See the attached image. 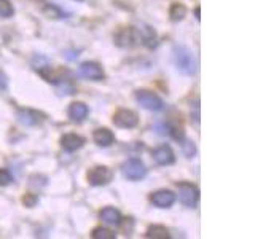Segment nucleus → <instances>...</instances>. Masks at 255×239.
Returning a JSON list of instances; mask_svg holds the SVG:
<instances>
[{"label": "nucleus", "mask_w": 255, "mask_h": 239, "mask_svg": "<svg viewBox=\"0 0 255 239\" xmlns=\"http://www.w3.org/2000/svg\"><path fill=\"white\" fill-rule=\"evenodd\" d=\"M172 56H174V62L177 69L180 72L187 75H193L195 74V58H193V53L190 50H187L185 46H174V51H172Z\"/></svg>", "instance_id": "nucleus-1"}, {"label": "nucleus", "mask_w": 255, "mask_h": 239, "mask_svg": "<svg viewBox=\"0 0 255 239\" xmlns=\"http://www.w3.org/2000/svg\"><path fill=\"white\" fill-rule=\"evenodd\" d=\"M122 174L128 180H140L145 177L147 167L139 158H129L122 166Z\"/></svg>", "instance_id": "nucleus-2"}, {"label": "nucleus", "mask_w": 255, "mask_h": 239, "mask_svg": "<svg viewBox=\"0 0 255 239\" xmlns=\"http://www.w3.org/2000/svg\"><path fill=\"white\" fill-rule=\"evenodd\" d=\"M135 101H137L143 109H147L150 112H159V110H163V106H164L161 98L148 90L135 91Z\"/></svg>", "instance_id": "nucleus-3"}, {"label": "nucleus", "mask_w": 255, "mask_h": 239, "mask_svg": "<svg viewBox=\"0 0 255 239\" xmlns=\"http://www.w3.org/2000/svg\"><path fill=\"white\" fill-rule=\"evenodd\" d=\"M115 126L123 127V129H132V127L137 126L139 123V117L135 112L129 110V109H120L114 114V118H112Z\"/></svg>", "instance_id": "nucleus-4"}, {"label": "nucleus", "mask_w": 255, "mask_h": 239, "mask_svg": "<svg viewBox=\"0 0 255 239\" xmlns=\"http://www.w3.org/2000/svg\"><path fill=\"white\" fill-rule=\"evenodd\" d=\"M86 179H88V183L93 187L107 185V183L112 180V171L107 166H94L88 171Z\"/></svg>", "instance_id": "nucleus-5"}, {"label": "nucleus", "mask_w": 255, "mask_h": 239, "mask_svg": "<svg viewBox=\"0 0 255 239\" xmlns=\"http://www.w3.org/2000/svg\"><path fill=\"white\" fill-rule=\"evenodd\" d=\"M115 43L118 46H123V48H131V46H135L139 42H140V37H139V30L135 27H123L120 29L115 37Z\"/></svg>", "instance_id": "nucleus-6"}, {"label": "nucleus", "mask_w": 255, "mask_h": 239, "mask_svg": "<svg viewBox=\"0 0 255 239\" xmlns=\"http://www.w3.org/2000/svg\"><path fill=\"white\" fill-rule=\"evenodd\" d=\"M177 188H179L180 203L188 207H195L199 199V190L193 185V183H188V182L177 183Z\"/></svg>", "instance_id": "nucleus-7"}, {"label": "nucleus", "mask_w": 255, "mask_h": 239, "mask_svg": "<svg viewBox=\"0 0 255 239\" xmlns=\"http://www.w3.org/2000/svg\"><path fill=\"white\" fill-rule=\"evenodd\" d=\"M78 72L82 77H85L88 80H93V82H101V80H104V77H106L102 67L98 62H93V61H86L83 64H80Z\"/></svg>", "instance_id": "nucleus-8"}, {"label": "nucleus", "mask_w": 255, "mask_h": 239, "mask_svg": "<svg viewBox=\"0 0 255 239\" xmlns=\"http://www.w3.org/2000/svg\"><path fill=\"white\" fill-rule=\"evenodd\" d=\"M150 203L159 207V209H167V207H171L175 203V195L171 190H159V191H155V193H151Z\"/></svg>", "instance_id": "nucleus-9"}, {"label": "nucleus", "mask_w": 255, "mask_h": 239, "mask_svg": "<svg viewBox=\"0 0 255 239\" xmlns=\"http://www.w3.org/2000/svg\"><path fill=\"white\" fill-rule=\"evenodd\" d=\"M151 156H153L155 163H158L159 166H169L175 161L174 151L169 145H161V147L155 148Z\"/></svg>", "instance_id": "nucleus-10"}, {"label": "nucleus", "mask_w": 255, "mask_h": 239, "mask_svg": "<svg viewBox=\"0 0 255 239\" xmlns=\"http://www.w3.org/2000/svg\"><path fill=\"white\" fill-rule=\"evenodd\" d=\"M85 145V137L78 134H64L61 137V147L66 151H77Z\"/></svg>", "instance_id": "nucleus-11"}, {"label": "nucleus", "mask_w": 255, "mask_h": 239, "mask_svg": "<svg viewBox=\"0 0 255 239\" xmlns=\"http://www.w3.org/2000/svg\"><path fill=\"white\" fill-rule=\"evenodd\" d=\"M67 115L72 121H83V120L88 117V106L83 102H72L69 106V110H67Z\"/></svg>", "instance_id": "nucleus-12"}, {"label": "nucleus", "mask_w": 255, "mask_h": 239, "mask_svg": "<svg viewBox=\"0 0 255 239\" xmlns=\"http://www.w3.org/2000/svg\"><path fill=\"white\" fill-rule=\"evenodd\" d=\"M93 140L98 143L99 147H110L115 142V135L107 127H99L93 134Z\"/></svg>", "instance_id": "nucleus-13"}, {"label": "nucleus", "mask_w": 255, "mask_h": 239, "mask_svg": "<svg viewBox=\"0 0 255 239\" xmlns=\"http://www.w3.org/2000/svg\"><path fill=\"white\" fill-rule=\"evenodd\" d=\"M42 117H43L42 114H38V112H35V110H29V109L18 112L19 121L26 126H35L38 123H42V120H43Z\"/></svg>", "instance_id": "nucleus-14"}, {"label": "nucleus", "mask_w": 255, "mask_h": 239, "mask_svg": "<svg viewBox=\"0 0 255 239\" xmlns=\"http://www.w3.org/2000/svg\"><path fill=\"white\" fill-rule=\"evenodd\" d=\"M99 217L102 222L109 223V225H120L122 223V214L114 209V207H104L99 212Z\"/></svg>", "instance_id": "nucleus-15"}, {"label": "nucleus", "mask_w": 255, "mask_h": 239, "mask_svg": "<svg viewBox=\"0 0 255 239\" xmlns=\"http://www.w3.org/2000/svg\"><path fill=\"white\" fill-rule=\"evenodd\" d=\"M147 238H153V239H167L169 238V231H167L166 227L163 225H151L147 233H145Z\"/></svg>", "instance_id": "nucleus-16"}, {"label": "nucleus", "mask_w": 255, "mask_h": 239, "mask_svg": "<svg viewBox=\"0 0 255 239\" xmlns=\"http://www.w3.org/2000/svg\"><path fill=\"white\" fill-rule=\"evenodd\" d=\"M185 14H187L185 5H182V3H172L171 5V8H169V18H171V21L179 22V21H182L183 18H185Z\"/></svg>", "instance_id": "nucleus-17"}, {"label": "nucleus", "mask_w": 255, "mask_h": 239, "mask_svg": "<svg viewBox=\"0 0 255 239\" xmlns=\"http://www.w3.org/2000/svg\"><path fill=\"white\" fill-rule=\"evenodd\" d=\"M43 14L48 16V18H53V19H61V18H64L62 10H61L58 5H54V3H46L43 6Z\"/></svg>", "instance_id": "nucleus-18"}, {"label": "nucleus", "mask_w": 255, "mask_h": 239, "mask_svg": "<svg viewBox=\"0 0 255 239\" xmlns=\"http://www.w3.org/2000/svg\"><path fill=\"white\" fill-rule=\"evenodd\" d=\"M91 238L93 239H115V233L114 231H110L109 228H102V227H98L93 230L91 233Z\"/></svg>", "instance_id": "nucleus-19"}, {"label": "nucleus", "mask_w": 255, "mask_h": 239, "mask_svg": "<svg viewBox=\"0 0 255 239\" xmlns=\"http://www.w3.org/2000/svg\"><path fill=\"white\" fill-rule=\"evenodd\" d=\"M14 14V8L10 0H0V18L6 19Z\"/></svg>", "instance_id": "nucleus-20"}, {"label": "nucleus", "mask_w": 255, "mask_h": 239, "mask_svg": "<svg viewBox=\"0 0 255 239\" xmlns=\"http://www.w3.org/2000/svg\"><path fill=\"white\" fill-rule=\"evenodd\" d=\"M13 182L11 174L8 172L6 169H0V187H5V185H10Z\"/></svg>", "instance_id": "nucleus-21"}, {"label": "nucleus", "mask_w": 255, "mask_h": 239, "mask_svg": "<svg viewBox=\"0 0 255 239\" xmlns=\"http://www.w3.org/2000/svg\"><path fill=\"white\" fill-rule=\"evenodd\" d=\"M38 203V198L35 195H32V193H26L22 196V204L26 206V207H34L35 204Z\"/></svg>", "instance_id": "nucleus-22"}, {"label": "nucleus", "mask_w": 255, "mask_h": 239, "mask_svg": "<svg viewBox=\"0 0 255 239\" xmlns=\"http://www.w3.org/2000/svg\"><path fill=\"white\" fill-rule=\"evenodd\" d=\"M195 14H196V19H199V8H196V10H195Z\"/></svg>", "instance_id": "nucleus-23"}, {"label": "nucleus", "mask_w": 255, "mask_h": 239, "mask_svg": "<svg viewBox=\"0 0 255 239\" xmlns=\"http://www.w3.org/2000/svg\"><path fill=\"white\" fill-rule=\"evenodd\" d=\"M35 2H43V0H35Z\"/></svg>", "instance_id": "nucleus-24"}, {"label": "nucleus", "mask_w": 255, "mask_h": 239, "mask_svg": "<svg viewBox=\"0 0 255 239\" xmlns=\"http://www.w3.org/2000/svg\"><path fill=\"white\" fill-rule=\"evenodd\" d=\"M78 2H82V0H78Z\"/></svg>", "instance_id": "nucleus-25"}]
</instances>
